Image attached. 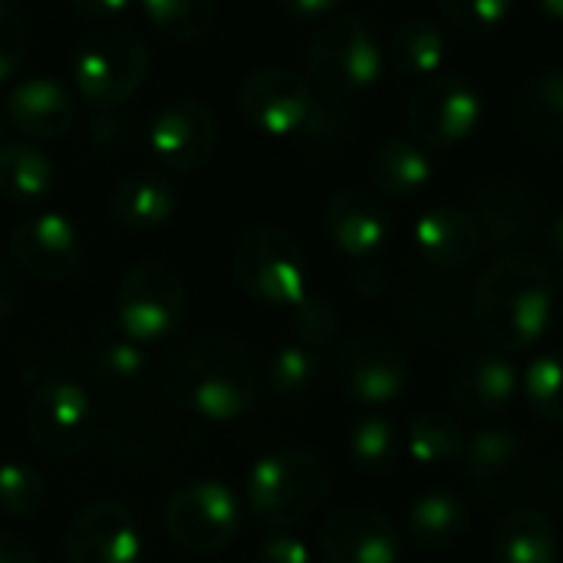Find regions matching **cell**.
<instances>
[{"instance_id": "6da1fadb", "label": "cell", "mask_w": 563, "mask_h": 563, "mask_svg": "<svg viewBox=\"0 0 563 563\" xmlns=\"http://www.w3.org/2000/svg\"><path fill=\"white\" fill-rule=\"evenodd\" d=\"M554 271L544 257L508 251L485 267L472 294V320L478 336L498 353L531 350L554 317Z\"/></svg>"}, {"instance_id": "7a4b0ae2", "label": "cell", "mask_w": 563, "mask_h": 563, "mask_svg": "<svg viewBox=\"0 0 563 563\" xmlns=\"http://www.w3.org/2000/svg\"><path fill=\"white\" fill-rule=\"evenodd\" d=\"M162 389L175 406L211 422H234L261 399V373L251 350L228 333H201L162 366Z\"/></svg>"}, {"instance_id": "3957f363", "label": "cell", "mask_w": 563, "mask_h": 563, "mask_svg": "<svg viewBox=\"0 0 563 563\" xmlns=\"http://www.w3.org/2000/svg\"><path fill=\"white\" fill-rule=\"evenodd\" d=\"M330 495V468L310 449L264 455L247 475V508L274 531L303 525Z\"/></svg>"}, {"instance_id": "277c9868", "label": "cell", "mask_w": 563, "mask_h": 563, "mask_svg": "<svg viewBox=\"0 0 563 563\" xmlns=\"http://www.w3.org/2000/svg\"><path fill=\"white\" fill-rule=\"evenodd\" d=\"M234 280L257 303L294 307L307 297L303 251L284 228L254 224L234 244Z\"/></svg>"}, {"instance_id": "5b68a950", "label": "cell", "mask_w": 563, "mask_h": 563, "mask_svg": "<svg viewBox=\"0 0 563 563\" xmlns=\"http://www.w3.org/2000/svg\"><path fill=\"white\" fill-rule=\"evenodd\" d=\"M307 73L323 99L343 102L383 76V46L366 20L340 16L317 30L307 49Z\"/></svg>"}, {"instance_id": "8992f818", "label": "cell", "mask_w": 563, "mask_h": 563, "mask_svg": "<svg viewBox=\"0 0 563 563\" xmlns=\"http://www.w3.org/2000/svg\"><path fill=\"white\" fill-rule=\"evenodd\" d=\"M148 73V46L129 26L92 30L73 56V79L79 96L96 106H122Z\"/></svg>"}, {"instance_id": "52a82bcc", "label": "cell", "mask_w": 563, "mask_h": 563, "mask_svg": "<svg viewBox=\"0 0 563 563\" xmlns=\"http://www.w3.org/2000/svg\"><path fill=\"white\" fill-rule=\"evenodd\" d=\"M115 317L129 340L155 343L175 333L188 317V287L181 274L158 257L139 261L119 287Z\"/></svg>"}, {"instance_id": "ba28073f", "label": "cell", "mask_w": 563, "mask_h": 563, "mask_svg": "<svg viewBox=\"0 0 563 563\" xmlns=\"http://www.w3.org/2000/svg\"><path fill=\"white\" fill-rule=\"evenodd\" d=\"M244 515L238 495L221 482L181 485L165 505V528L172 541L191 554H221L241 534Z\"/></svg>"}, {"instance_id": "9c48e42d", "label": "cell", "mask_w": 563, "mask_h": 563, "mask_svg": "<svg viewBox=\"0 0 563 563\" xmlns=\"http://www.w3.org/2000/svg\"><path fill=\"white\" fill-rule=\"evenodd\" d=\"M462 468L472 488L495 505H511L531 492L534 482V455L528 442L501 426L478 429L468 435L462 452Z\"/></svg>"}, {"instance_id": "30bf717a", "label": "cell", "mask_w": 563, "mask_h": 563, "mask_svg": "<svg viewBox=\"0 0 563 563\" xmlns=\"http://www.w3.org/2000/svg\"><path fill=\"white\" fill-rule=\"evenodd\" d=\"M26 429L40 452L53 459H76L96 435V412L82 386L69 379L43 383L26 406Z\"/></svg>"}, {"instance_id": "8fae6325", "label": "cell", "mask_w": 563, "mask_h": 563, "mask_svg": "<svg viewBox=\"0 0 563 563\" xmlns=\"http://www.w3.org/2000/svg\"><path fill=\"white\" fill-rule=\"evenodd\" d=\"M238 109L264 135H294V132H307L317 112V96L303 76L280 66H267V69H254L241 82Z\"/></svg>"}, {"instance_id": "7c38bea8", "label": "cell", "mask_w": 563, "mask_h": 563, "mask_svg": "<svg viewBox=\"0 0 563 563\" xmlns=\"http://www.w3.org/2000/svg\"><path fill=\"white\" fill-rule=\"evenodd\" d=\"M336 369L346 396L363 406H389L409 386V363L402 350L376 330L353 333L340 346Z\"/></svg>"}, {"instance_id": "4fadbf2b", "label": "cell", "mask_w": 563, "mask_h": 563, "mask_svg": "<svg viewBox=\"0 0 563 563\" xmlns=\"http://www.w3.org/2000/svg\"><path fill=\"white\" fill-rule=\"evenodd\" d=\"M482 119V96L462 76L429 79L409 102V129L426 148L459 145Z\"/></svg>"}, {"instance_id": "5bb4252c", "label": "cell", "mask_w": 563, "mask_h": 563, "mask_svg": "<svg viewBox=\"0 0 563 563\" xmlns=\"http://www.w3.org/2000/svg\"><path fill=\"white\" fill-rule=\"evenodd\" d=\"M214 142L218 119L195 96L168 99L148 125V145L155 158L172 172H198L211 158Z\"/></svg>"}, {"instance_id": "9a60e30c", "label": "cell", "mask_w": 563, "mask_h": 563, "mask_svg": "<svg viewBox=\"0 0 563 563\" xmlns=\"http://www.w3.org/2000/svg\"><path fill=\"white\" fill-rule=\"evenodd\" d=\"M63 551L69 563H139V528L125 505L92 501L66 528Z\"/></svg>"}, {"instance_id": "2e32d148", "label": "cell", "mask_w": 563, "mask_h": 563, "mask_svg": "<svg viewBox=\"0 0 563 563\" xmlns=\"http://www.w3.org/2000/svg\"><path fill=\"white\" fill-rule=\"evenodd\" d=\"M10 254L36 280H66L82 261L79 231L56 211L23 218L10 234Z\"/></svg>"}, {"instance_id": "e0dca14e", "label": "cell", "mask_w": 563, "mask_h": 563, "mask_svg": "<svg viewBox=\"0 0 563 563\" xmlns=\"http://www.w3.org/2000/svg\"><path fill=\"white\" fill-rule=\"evenodd\" d=\"M518 389H521L518 366L498 350L462 356L449 376V399L468 419H495L508 412Z\"/></svg>"}, {"instance_id": "ac0fdd59", "label": "cell", "mask_w": 563, "mask_h": 563, "mask_svg": "<svg viewBox=\"0 0 563 563\" xmlns=\"http://www.w3.org/2000/svg\"><path fill=\"white\" fill-rule=\"evenodd\" d=\"M320 554L327 563H399L402 538L386 515L346 508L320 528Z\"/></svg>"}, {"instance_id": "d6986e66", "label": "cell", "mask_w": 563, "mask_h": 563, "mask_svg": "<svg viewBox=\"0 0 563 563\" xmlns=\"http://www.w3.org/2000/svg\"><path fill=\"white\" fill-rule=\"evenodd\" d=\"M475 221L488 244L495 247H518L525 244L541 224V201L538 195L518 178H495L478 188L475 195Z\"/></svg>"}, {"instance_id": "ffe728a7", "label": "cell", "mask_w": 563, "mask_h": 563, "mask_svg": "<svg viewBox=\"0 0 563 563\" xmlns=\"http://www.w3.org/2000/svg\"><path fill=\"white\" fill-rule=\"evenodd\" d=\"M323 231L327 238L353 261H369L389 241V211L366 191L343 188L323 208Z\"/></svg>"}, {"instance_id": "44dd1931", "label": "cell", "mask_w": 563, "mask_h": 563, "mask_svg": "<svg viewBox=\"0 0 563 563\" xmlns=\"http://www.w3.org/2000/svg\"><path fill=\"white\" fill-rule=\"evenodd\" d=\"M412 241L429 267L449 274L478 257L485 234L472 211L455 205H435L426 214H419L412 228Z\"/></svg>"}, {"instance_id": "7402d4cb", "label": "cell", "mask_w": 563, "mask_h": 563, "mask_svg": "<svg viewBox=\"0 0 563 563\" xmlns=\"http://www.w3.org/2000/svg\"><path fill=\"white\" fill-rule=\"evenodd\" d=\"M3 115L26 139L43 142V139H59L73 129L76 106H73V96L56 79L33 76V79H23L7 96Z\"/></svg>"}, {"instance_id": "603a6c76", "label": "cell", "mask_w": 563, "mask_h": 563, "mask_svg": "<svg viewBox=\"0 0 563 563\" xmlns=\"http://www.w3.org/2000/svg\"><path fill=\"white\" fill-rule=\"evenodd\" d=\"M109 211H112L115 224L125 231H135V234L155 231L175 211V188L165 175L132 172L112 188Z\"/></svg>"}, {"instance_id": "cb8c5ba5", "label": "cell", "mask_w": 563, "mask_h": 563, "mask_svg": "<svg viewBox=\"0 0 563 563\" xmlns=\"http://www.w3.org/2000/svg\"><path fill=\"white\" fill-rule=\"evenodd\" d=\"M495 563H558L561 541L548 515L534 508L508 511L492 538Z\"/></svg>"}, {"instance_id": "d4e9b609", "label": "cell", "mask_w": 563, "mask_h": 563, "mask_svg": "<svg viewBox=\"0 0 563 563\" xmlns=\"http://www.w3.org/2000/svg\"><path fill=\"white\" fill-rule=\"evenodd\" d=\"M366 172H369V181L376 185V191H383L389 198H412L416 191H422L432 181L435 162L429 158V152L419 142L386 139L383 145H376Z\"/></svg>"}, {"instance_id": "484cf974", "label": "cell", "mask_w": 563, "mask_h": 563, "mask_svg": "<svg viewBox=\"0 0 563 563\" xmlns=\"http://www.w3.org/2000/svg\"><path fill=\"white\" fill-rule=\"evenodd\" d=\"M468 531V505L455 492H426L409 508V541L419 551H449Z\"/></svg>"}, {"instance_id": "4316f807", "label": "cell", "mask_w": 563, "mask_h": 563, "mask_svg": "<svg viewBox=\"0 0 563 563\" xmlns=\"http://www.w3.org/2000/svg\"><path fill=\"white\" fill-rule=\"evenodd\" d=\"M515 119L528 139L548 148H563V66L544 69L518 99Z\"/></svg>"}, {"instance_id": "83f0119b", "label": "cell", "mask_w": 563, "mask_h": 563, "mask_svg": "<svg viewBox=\"0 0 563 563\" xmlns=\"http://www.w3.org/2000/svg\"><path fill=\"white\" fill-rule=\"evenodd\" d=\"M56 185V168L30 142L0 145V195L13 205H36Z\"/></svg>"}, {"instance_id": "f1b7e54d", "label": "cell", "mask_w": 563, "mask_h": 563, "mask_svg": "<svg viewBox=\"0 0 563 563\" xmlns=\"http://www.w3.org/2000/svg\"><path fill=\"white\" fill-rule=\"evenodd\" d=\"M389 56L402 76H432L445 59V33L435 20L426 16L402 20L389 36Z\"/></svg>"}, {"instance_id": "f546056e", "label": "cell", "mask_w": 563, "mask_h": 563, "mask_svg": "<svg viewBox=\"0 0 563 563\" xmlns=\"http://www.w3.org/2000/svg\"><path fill=\"white\" fill-rule=\"evenodd\" d=\"M465 429L452 412H419L406 429V452L419 465H449L465 452Z\"/></svg>"}, {"instance_id": "4dcf8cb0", "label": "cell", "mask_w": 563, "mask_h": 563, "mask_svg": "<svg viewBox=\"0 0 563 563\" xmlns=\"http://www.w3.org/2000/svg\"><path fill=\"white\" fill-rule=\"evenodd\" d=\"M142 10L162 36L195 43L214 26L218 0H142Z\"/></svg>"}, {"instance_id": "1f68e13d", "label": "cell", "mask_w": 563, "mask_h": 563, "mask_svg": "<svg viewBox=\"0 0 563 563\" xmlns=\"http://www.w3.org/2000/svg\"><path fill=\"white\" fill-rule=\"evenodd\" d=\"M399 310L422 330L442 333V330H452V323L459 320V294L442 280L416 277L399 294Z\"/></svg>"}, {"instance_id": "d6a6232c", "label": "cell", "mask_w": 563, "mask_h": 563, "mask_svg": "<svg viewBox=\"0 0 563 563\" xmlns=\"http://www.w3.org/2000/svg\"><path fill=\"white\" fill-rule=\"evenodd\" d=\"M350 459L366 475H389L399 462V439L389 419L363 416L350 429Z\"/></svg>"}, {"instance_id": "836d02e7", "label": "cell", "mask_w": 563, "mask_h": 563, "mask_svg": "<svg viewBox=\"0 0 563 563\" xmlns=\"http://www.w3.org/2000/svg\"><path fill=\"white\" fill-rule=\"evenodd\" d=\"M320 379V363L317 353L300 346V343H284L274 350L267 363V383L280 399H307Z\"/></svg>"}, {"instance_id": "e575fe53", "label": "cell", "mask_w": 563, "mask_h": 563, "mask_svg": "<svg viewBox=\"0 0 563 563\" xmlns=\"http://www.w3.org/2000/svg\"><path fill=\"white\" fill-rule=\"evenodd\" d=\"M525 399L541 422L563 426V350H551L528 366Z\"/></svg>"}, {"instance_id": "d590c367", "label": "cell", "mask_w": 563, "mask_h": 563, "mask_svg": "<svg viewBox=\"0 0 563 563\" xmlns=\"http://www.w3.org/2000/svg\"><path fill=\"white\" fill-rule=\"evenodd\" d=\"M290 330H294V343L320 353L340 333V310H336V303L330 297L307 294L300 303L290 307Z\"/></svg>"}, {"instance_id": "8d00e7d4", "label": "cell", "mask_w": 563, "mask_h": 563, "mask_svg": "<svg viewBox=\"0 0 563 563\" xmlns=\"http://www.w3.org/2000/svg\"><path fill=\"white\" fill-rule=\"evenodd\" d=\"M46 501V478L26 462L0 465V511L7 518H30Z\"/></svg>"}, {"instance_id": "74e56055", "label": "cell", "mask_w": 563, "mask_h": 563, "mask_svg": "<svg viewBox=\"0 0 563 563\" xmlns=\"http://www.w3.org/2000/svg\"><path fill=\"white\" fill-rule=\"evenodd\" d=\"M92 369L102 383L109 386H122V383H135L145 369V353L139 350L135 340H129L122 333V340H106L102 346H96L92 353Z\"/></svg>"}, {"instance_id": "f35d334b", "label": "cell", "mask_w": 563, "mask_h": 563, "mask_svg": "<svg viewBox=\"0 0 563 563\" xmlns=\"http://www.w3.org/2000/svg\"><path fill=\"white\" fill-rule=\"evenodd\" d=\"M442 10H445V20L455 23L462 33H492L498 30L511 10H515V0H442Z\"/></svg>"}, {"instance_id": "ab89813d", "label": "cell", "mask_w": 563, "mask_h": 563, "mask_svg": "<svg viewBox=\"0 0 563 563\" xmlns=\"http://www.w3.org/2000/svg\"><path fill=\"white\" fill-rule=\"evenodd\" d=\"M30 49V30L20 16V10L7 0H0V82L10 79Z\"/></svg>"}, {"instance_id": "60d3db41", "label": "cell", "mask_w": 563, "mask_h": 563, "mask_svg": "<svg viewBox=\"0 0 563 563\" xmlns=\"http://www.w3.org/2000/svg\"><path fill=\"white\" fill-rule=\"evenodd\" d=\"M89 132H92V139L99 145L115 148V145H125L135 135V119L122 115L119 106H109V109H99V115H92Z\"/></svg>"}, {"instance_id": "b9f144b4", "label": "cell", "mask_w": 563, "mask_h": 563, "mask_svg": "<svg viewBox=\"0 0 563 563\" xmlns=\"http://www.w3.org/2000/svg\"><path fill=\"white\" fill-rule=\"evenodd\" d=\"M254 563H313V558H310V548L300 538L274 534V538L257 544Z\"/></svg>"}, {"instance_id": "7bdbcfd3", "label": "cell", "mask_w": 563, "mask_h": 563, "mask_svg": "<svg viewBox=\"0 0 563 563\" xmlns=\"http://www.w3.org/2000/svg\"><path fill=\"white\" fill-rule=\"evenodd\" d=\"M82 20H92V23H109L115 16H122L132 0H66Z\"/></svg>"}, {"instance_id": "ee69618b", "label": "cell", "mask_w": 563, "mask_h": 563, "mask_svg": "<svg viewBox=\"0 0 563 563\" xmlns=\"http://www.w3.org/2000/svg\"><path fill=\"white\" fill-rule=\"evenodd\" d=\"M353 287L363 294V297H379L386 290V271L379 264H369L363 261L353 274Z\"/></svg>"}, {"instance_id": "f6af8a7d", "label": "cell", "mask_w": 563, "mask_h": 563, "mask_svg": "<svg viewBox=\"0 0 563 563\" xmlns=\"http://www.w3.org/2000/svg\"><path fill=\"white\" fill-rule=\"evenodd\" d=\"M554 271V280L563 284V211H558L548 224V257H544Z\"/></svg>"}, {"instance_id": "bcb514c9", "label": "cell", "mask_w": 563, "mask_h": 563, "mask_svg": "<svg viewBox=\"0 0 563 563\" xmlns=\"http://www.w3.org/2000/svg\"><path fill=\"white\" fill-rule=\"evenodd\" d=\"M0 563H40V561H36V551H33L23 538H16V534H10V531H0Z\"/></svg>"}, {"instance_id": "7dc6e473", "label": "cell", "mask_w": 563, "mask_h": 563, "mask_svg": "<svg viewBox=\"0 0 563 563\" xmlns=\"http://www.w3.org/2000/svg\"><path fill=\"white\" fill-rule=\"evenodd\" d=\"M340 0H280V7L297 20H323Z\"/></svg>"}, {"instance_id": "c3c4849f", "label": "cell", "mask_w": 563, "mask_h": 563, "mask_svg": "<svg viewBox=\"0 0 563 563\" xmlns=\"http://www.w3.org/2000/svg\"><path fill=\"white\" fill-rule=\"evenodd\" d=\"M16 303V274L7 257H0V320L13 310Z\"/></svg>"}, {"instance_id": "681fc988", "label": "cell", "mask_w": 563, "mask_h": 563, "mask_svg": "<svg viewBox=\"0 0 563 563\" xmlns=\"http://www.w3.org/2000/svg\"><path fill=\"white\" fill-rule=\"evenodd\" d=\"M538 7L544 10V16H551V20L563 23V0H538Z\"/></svg>"}, {"instance_id": "f907efd6", "label": "cell", "mask_w": 563, "mask_h": 563, "mask_svg": "<svg viewBox=\"0 0 563 563\" xmlns=\"http://www.w3.org/2000/svg\"><path fill=\"white\" fill-rule=\"evenodd\" d=\"M554 492H558V498L563 501V459L561 465H558V472H554Z\"/></svg>"}, {"instance_id": "816d5d0a", "label": "cell", "mask_w": 563, "mask_h": 563, "mask_svg": "<svg viewBox=\"0 0 563 563\" xmlns=\"http://www.w3.org/2000/svg\"><path fill=\"white\" fill-rule=\"evenodd\" d=\"M3 122H7V115L0 112V135H3Z\"/></svg>"}]
</instances>
